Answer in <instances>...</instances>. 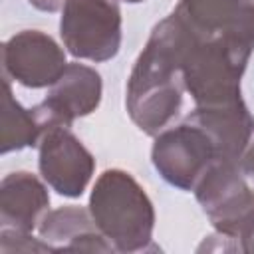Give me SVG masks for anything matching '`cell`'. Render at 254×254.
Returning <instances> with one entry per match:
<instances>
[{
  "label": "cell",
  "mask_w": 254,
  "mask_h": 254,
  "mask_svg": "<svg viewBox=\"0 0 254 254\" xmlns=\"http://www.w3.org/2000/svg\"><path fill=\"white\" fill-rule=\"evenodd\" d=\"M125 2H129V4H137V2H143V0H125Z\"/></svg>",
  "instance_id": "cell-18"
},
{
  "label": "cell",
  "mask_w": 254,
  "mask_h": 254,
  "mask_svg": "<svg viewBox=\"0 0 254 254\" xmlns=\"http://www.w3.org/2000/svg\"><path fill=\"white\" fill-rule=\"evenodd\" d=\"M28 2H30L34 8L42 10V12H56V10L64 8L67 0H28Z\"/></svg>",
  "instance_id": "cell-17"
},
{
  "label": "cell",
  "mask_w": 254,
  "mask_h": 254,
  "mask_svg": "<svg viewBox=\"0 0 254 254\" xmlns=\"http://www.w3.org/2000/svg\"><path fill=\"white\" fill-rule=\"evenodd\" d=\"M189 119L196 121L210 133L222 161L238 163L252 141L254 117L242 99L216 107H194Z\"/></svg>",
  "instance_id": "cell-13"
},
{
  "label": "cell",
  "mask_w": 254,
  "mask_h": 254,
  "mask_svg": "<svg viewBox=\"0 0 254 254\" xmlns=\"http://www.w3.org/2000/svg\"><path fill=\"white\" fill-rule=\"evenodd\" d=\"M40 238L52 252H111L109 240L99 232L91 212L79 206H62L44 214L38 224Z\"/></svg>",
  "instance_id": "cell-11"
},
{
  "label": "cell",
  "mask_w": 254,
  "mask_h": 254,
  "mask_svg": "<svg viewBox=\"0 0 254 254\" xmlns=\"http://www.w3.org/2000/svg\"><path fill=\"white\" fill-rule=\"evenodd\" d=\"M171 14L198 38L224 40L246 56L254 50V0H179Z\"/></svg>",
  "instance_id": "cell-7"
},
{
  "label": "cell",
  "mask_w": 254,
  "mask_h": 254,
  "mask_svg": "<svg viewBox=\"0 0 254 254\" xmlns=\"http://www.w3.org/2000/svg\"><path fill=\"white\" fill-rule=\"evenodd\" d=\"M50 206L44 183L26 171L10 173L0 183V228L32 232Z\"/></svg>",
  "instance_id": "cell-12"
},
{
  "label": "cell",
  "mask_w": 254,
  "mask_h": 254,
  "mask_svg": "<svg viewBox=\"0 0 254 254\" xmlns=\"http://www.w3.org/2000/svg\"><path fill=\"white\" fill-rule=\"evenodd\" d=\"M194 194L216 238L230 250H254V189L236 161H216L194 185Z\"/></svg>",
  "instance_id": "cell-4"
},
{
  "label": "cell",
  "mask_w": 254,
  "mask_h": 254,
  "mask_svg": "<svg viewBox=\"0 0 254 254\" xmlns=\"http://www.w3.org/2000/svg\"><path fill=\"white\" fill-rule=\"evenodd\" d=\"M161 22L175 42L183 83L194 107H216L242 99L240 77L250 56L238 52L224 40L190 34L173 14Z\"/></svg>",
  "instance_id": "cell-2"
},
{
  "label": "cell",
  "mask_w": 254,
  "mask_h": 254,
  "mask_svg": "<svg viewBox=\"0 0 254 254\" xmlns=\"http://www.w3.org/2000/svg\"><path fill=\"white\" fill-rule=\"evenodd\" d=\"M60 36L73 58L107 62L121 48V10L117 0H67Z\"/></svg>",
  "instance_id": "cell-5"
},
{
  "label": "cell",
  "mask_w": 254,
  "mask_h": 254,
  "mask_svg": "<svg viewBox=\"0 0 254 254\" xmlns=\"http://www.w3.org/2000/svg\"><path fill=\"white\" fill-rule=\"evenodd\" d=\"M44 135V127L34 109L22 107L14 95L10 81L4 79V97H2V135H0V153L18 151L24 147L38 145Z\"/></svg>",
  "instance_id": "cell-14"
},
{
  "label": "cell",
  "mask_w": 254,
  "mask_h": 254,
  "mask_svg": "<svg viewBox=\"0 0 254 254\" xmlns=\"http://www.w3.org/2000/svg\"><path fill=\"white\" fill-rule=\"evenodd\" d=\"M151 159L159 175L183 190H192L210 165L222 161L210 133L189 117L185 123L157 133Z\"/></svg>",
  "instance_id": "cell-6"
},
{
  "label": "cell",
  "mask_w": 254,
  "mask_h": 254,
  "mask_svg": "<svg viewBox=\"0 0 254 254\" xmlns=\"http://www.w3.org/2000/svg\"><path fill=\"white\" fill-rule=\"evenodd\" d=\"M52 252V248L42 240H34L32 232H18V230H8L0 228V252L10 254V252Z\"/></svg>",
  "instance_id": "cell-15"
},
{
  "label": "cell",
  "mask_w": 254,
  "mask_h": 254,
  "mask_svg": "<svg viewBox=\"0 0 254 254\" xmlns=\"http://www.w3.org/2000/svg\"><path fill=\"white\" fill-rule=\"evenodd\" d=\"M2 65L6 75L20 85L38 89L54 85L65 71L67 62L52 36L40 30H24L4 42Z\"/></svg>",
  "instance_id": "cell-9"
},
{
  "label": "cell",
  "mask_w": 254,
  "mask_h": 254,
  "mask_svg": "<svg viewBox=\"0 0 254 254\" xmlns=\"http://www.w3.org/2000/svg\"><path fill=\"white\" fill-rule=\"evenodd\" d=\"M183 75L175 42L159 22L139 54L127 81V111L147 135L161 133L183 105Z\"/></svg>",
  "instance_id": "cell-1"
},
{
  "label": "cell",
  "mask_w": 254,
  "mask_h": 254,
  "mask_svg": "<svg viewBox=\"0 0 254 254\" xmlns=\"http://www.w3.org/2000/svg\"><path fill=\"white\" fill-rule=\"evenodd\" d=\"M38 147V165L44 181L62 196H81L91 181L95 159L69 127L46 129Z\"/></svg>",
  "instance_id": "cell-8"
},
{
  "label": "cell",
  "mask_w": 254,
  "mask_h": 254,
  "mask_svg": "<svg viewBox=\"0 0 254 254\" xmlns=\"http://www.w3.org/2000/svg\"><path fill=\"white\" fill-rule=\"evenodd\" d=\"M101 101V75L83 64H67L62 77L52 85L48 97L34 107L44 131L69 127L77 117L89 115Z\"/></svg>",
  "instance_id": "cell-10"
},
{
  "label": "cell",
  "mask_w": 254,
  "mask_h": 254,
  "mask_svg": "<svg viewBox=\"0 0 254 254\" xmlns=\"http://www.w3.org/2000/svg\"><path fill=\"white\" fill-rule=\"evenodd\" d=\"M89 212L117 252H139L151 244L153 202L129 173L121 169L103 171L91 190Z\"/></svg>",
  "instance_id": "cell-3"
},
{
  "label": "cell",
  "mask_w": 254,
  "mask_h": 254,
  "mask_svg": "<svg viewBox=\"0 0 254 254\" xmlns=\"http://www.w3.org/2000/svg\"><path fill=\"white\" fill-rule=\"evenodd\" d=\"M238 165H240V169H242L244 177H246L250 183H254V141H250V143H248V147H246L244 155L240 157Z\"/></svg>",
  "instance_id": "cell-16"
}]
</instances>
